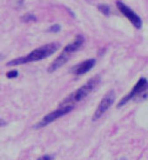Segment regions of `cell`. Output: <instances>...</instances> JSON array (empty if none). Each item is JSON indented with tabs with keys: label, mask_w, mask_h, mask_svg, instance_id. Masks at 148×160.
Instances as JSON below:
<instances>
[{
	"label": "cell",
	"mask_w": 148,
	"mask_h": 160,
	"mask_svg": "<svg viewBox=\"0 0 148 160\" xmlns=\"http://www.w3.org/2000/svg\"><path fill=\"white\" fill-rule=\"evenodd\" d=\"M59 48V43H51V44H44L41 47L33 50L26 56L18 58L12 60L7 64L8 65H19V64L40 61V60H43L48 57L52 56Z\"/></svg>",
	"instance_id": "cell-1"
},
{
	"label": "cell",
	"mask_w": 148,
	"mask_h": 160,
	"mask_svg": "<svg viewBox=\"0 0 148 160\" xmlns=\"http://www.w3.org/2000/svg\"><path fill=\"white\" fill-rule=\"evenodd\" d=\"M84 37L79 35L76 37V38L72 43L67 44L63 50V52H61V54H59L56 59L49 65L48 69H47L48 72L52 73L53 72L57 71L58 69H59L61 66H63L65 63H67L70 58L81 47V45L84 43Z\"/></svg>",
	"instance_id": "cell-2"
},
{
	"label": "cell",
	"mask_w": 148,
	"mask_h": 160,
	"mask_svg": "<svg viewBox=\"0 0 148 160\" xmlns=\"http://www.w3.org/2000/svg\"><path fill=\"white\" fill-rule=\"evenodd\" d=\"M100 76H95L92 78H90L84 85H82L80 88L78 89L74 92H72L70 96L67 97L64 100H63L61 102V104H59V106L63 107V106L70 105V104L72 102H79L81 100L84 99L94 89L96 88V86L100 84Z\"/></svg>",
	"instance_id": "cell-3"
},
{
	"label": "cell",
	"mask_w": 148,
	"mask_h": 160,
	"mask_svg": "<svg viewBox=\"0 0 148 160\" xmlns=\"http://www.w3.org/2000/svg\"><path fill=\"white\" fill-rule=\"evenodd\" d=\"M72 109H73V105L70 104V105L60 107V108H59L56 111L49 113L46 116H44V118L41 120L38 124H37L36 128H41V127H44V126L48 125L49 124L52 123L53 121L59 119L61 117L64 116V115H66L70 112H72Z\"/></svg>",
	"instance_id": "cell-4"
},
{
	"label": "cell",
	"mask_w": 148,
	"mask_h": 160,
	"mask_svg": "<svg viewBox=\"0 0 148 160\" xmlns=\"http://www.w3.org/2000/svg\"><path fill=\"white\" fill-rule=\"evenodd\" d=\"M115 98H116V95H115V92L114 91H110L109 92H107L105 97L101 99L100 101L99 106L97 107L96 111L94 112V115H93V121L95 120H98L99 118H100L101 117L103 116L105 112H107L111 105H112L114 101H115Z\"/></svg>",
	"instance_id": "cell-5"
},
{
	"label": "cell",
	"mask_w": 148,
	"mask_h": 160,
	"mask_svg": "<svg viewBox=\"0 0 148 160\" xmlns=\"http://www.w3.org/2000/svg\"><path fill=\"white\" fill-rule=\"evenodd\" d=\"M147 79L145 78H140L139 81L136 83V84L134 85V87L132 88V91L129 92L126 96H125L122 99L120 100L117 106H118V107H121V106H123V105L126 104V103H128V101L132 99L133 98H136L137 96L140 95V93H142V92H144L145 90L147 88Z\"/></svg>",
	"instance_id": "cell-6"
},
{
	"label": "cell",
	"mask_w": 148,
	"mask_h": 160,
	"mask_svg": "<svg viewBox=\"0 0 148 160\" xmlns=\"http://www.w3.org/2000/svg\"><path fill=\"white\" fill-rule=\"evenodd\" d=\"M117 7L119 8L120 12L134 25L135 28L140 29L142 27V20L140 18V17L137 15L132 9L129 8L127 5H125L124 3L120 1L117 2Z\"/></svg>",
	"instance_id": "cell-7"
},
{
	"label": "cell",
	"mask_w": 148,
	"mask_h": 160,
	"mask_svg": "<svg viewBox=\"0 0 148 160\" xmlns=\"http://www.w3.org/2000/svg\"><path fill=\"white\" fill-rule=\"evenodd\" d=\"M95 64H96V60L94 58H90L84 62H81L78 65H75L72 69V72L73 74H76V75H83L86 72H88L91 69L93 68Z\"/></svg>",
	"instance_id": "cell-8"
},
{
	"label": "cell",
	"mask_w": 148,
	"mask_h": 160,
	"mask_svg": "<svg viewBox=\"0 0 148 160\" xmlns=\"http://www.w3.org/2000/svg\"><path fill=\"white\" fill-rule=\"evenodd\" d=\"M148 98V86L147 88L145 90L144 92H142V93H140L139 96L136 97V99L139 101H142V100H145V99H147Z\"/></svg>",
	"instance_id": "cell-9"
},
{
	"label": "cell",
	"mask_w": 148,
	"mask_h": 160,
	"mask_svg": "<svg viewBox=\"0 0 148 160\" xmlns=\"http://www.w3.org/2000/svg\"><path fill=\"white\" fill-rule=\"evenodd\" d=\"M99 10H100V12H102L104 15H108L109 13H110V8H109L108 5H106V4L100 5V6H99Z\"/></svg>",
	"instance_id": "cell-10"
},
{
	"label": "cell",
	"mask_w": 148,
	"mask_h": 160,
	"mask_svg": "<svg viewBox=\"0 0 148 160\" xmlns=\"http://www.w3.org/2000/svg\"><path fill=\"white\" fill-rule=\"evenodd\" d=\"M22 18H23L24 22H30V21H35L36 20V17L34 16V15H32V14H26Z\"/></svg>",
	"instance_id": "cell-11"
},
{
	"label": "cell",
	"mask_w": 148,
	"mask_h": 160,
	"mask_svg": "<svg viewBox=\"0 0 148 160\" xmlns=\"http://www.w3.org/2000/svg\"><path fill=\"white\" fill-rule=\"evenodd\" d=\"M18 75V71H14V70L7 72V74H6V76H7V78H17Z\"/></svg>",
	"instance_id": "cell-12"
},
{
	"label": "cell",
	"mask_w": 148,
	"mask_h": 160,
	"mask_svg": "<svg viewBox=\"0 0 148 160\" xmlns=\"http://www.w3.org/2000/svg\"><path fill=\"white\" fill-rule=\"evenodd\" d=\"M54 159V156L52 155H44V156L40 157L37 160H53Z\"/></svg>",
	"instance_id": "cell-13"
},
{
	"label": "cell",
	"mask_w": 148,
	"mask_h": 160,
	"mask_svg": "<svg viewBox=\"0 0 148 160\" xmlns=\"http://www.w3.org/2000/svg\"><path fill=\"white\" fill-rule=\"evenodd\" d=\"M60 30V26L59 24H53L52 27L50 28V31L52 32H59Z\"/></svg>",
	"instance_id": "cell-14"
}]
</instances>
